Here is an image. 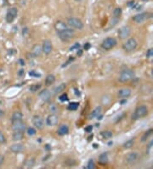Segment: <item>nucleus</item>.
<instances>
[{
  "instance_id": "1",
  "label": "nucleus",
  "mask_w": 153,
  "mask_h": 169,
  "mask_svg": "<svg viewBox=\"0 0 153 169\" xmlns=\"http://www.w3.org/2000/svg\"><path fill=\"white\" fill-rule=\"evenodd\" d=\"M135 73L132 69H125L120 73L118 77V81L121 83H127V82L131 81L132 79L134 78Z\"/></svg>"
},
{
  "instance_id": "2",
  "label": "nucleus",
  "mask_w": 153,
  "mask_h": 169,
  "mask_svg": "<svg viewBox=\"0 0 153 169\" xmlns=\"http://www.w3.org/2000/svg\"><path fill=\"white\" fill-rule=\"evenodd\" d=\"M148 115V108L146 105H140L136 108V110L133 114L132 119L134 120L144 118Z\"/></svg>"
},
{
  "instance_id": "3",
  "label": "nucleus",
  "mask_w": 153,
  "mask_h": 169,
  "mask_svg": "<svg viewBox=\"0 0 153 169\" xmlns=\"http://www.w3.org/2000/svg\"><path fill=\"white\" fill-rule=\"evenodd\" d=\"M58 33V36L60 38V40L62 41H70L72 39V38L74 37V35H75V32L74 30L72 29V28H66V29H64L62 31H60L57 32Z\"/></svg>"
},
{
  "instance_id": "4",
  "label": "nucleus",
  "mask_w": 153,
  "mask_h": 169,
  "mask_svg": "<svg viewBox=\"0 0 153 169\" xmlns=\"http://www.w3.org/2000/svg\"><path fill=\"white\" fill-rule=\"evenodd\" d=\"M117 41L115 38H106L101 43V48L105 50H110L113 49L117 45Z\"/></svg>"
},
{
  "instance_id": "5",
  "label": "nucleus",
  "mask_w": 153,
  "mask_h": 169,
  "mask_svg": "<svg viewBox=\"0 0 153 169\" xmlns=\"http://www.w3.org/2000/svg\"><path fill=\"white\" fill-rule=\"evenodd\" d=\"M138 46V42L134 38H130L122 44V49L126 52H132L134 51Z\"/></svg>"
},
{
  "instance_id": "6",
  "label": "nucleus",
  "mask_w": 153,
  "mask_h": 169,
  "mask_svg": "<svg viewBox=\"0 0 153 169\" xmlns=\"http://www.w3.org/2000/svg\"><path fill=\"white\" fill-rule=\"evenodd\" d=\"M67 25L77 30H82L84 28V23L80 19L77 17H69L67 19Z\"/></svg>"
},
{
  "instance_id": "7",
  "label": "nucleus",
  "mask_w": 153,
  "mask_h": 169,
  "mask_svg": "<svg viewBox=\"0 0 153 169\" xmlns=\"http://www.w3.org/2000/svg\"><path fill=\"white\" fill-rule=\"evenodd\" d=\"M11 129L13 131H22L24 132L26 129V123L22 120H14L11 124Z\"/></svg>"
},
{
  "instance_id": "8",
  "label": "nucleus",
  "mask_w": 153,
  "mask_h": 169,
  "mask_svg": "<svg viewBox=\"0 0 153 169\" xmlns=\"http://www.w3.org/2000/svg\"><path fill=\"white\" fill-rule=\"evenodd\" d=\"M18 15V9L16 7H12L8 9V11L6 13V16H5V20L8 23H12L15 19L16 18V16Z\"/></svg>"
},
{
  "instance_id": "9",
  "label": "nucleus",
  "mask_w": 153,
  "mask_h": 169,
  "mask_svg": "<svg viewBox=\"0 0 153 169\" xmlns=\"http://www.w3.org/2000/svg\"><path fill=\"white\" fill-rule=\"evenodd\" d=\"M130 33H131V29L128 26H123V27L118 29V37L121 39L128 38Z\"/></svg>"
},
{
  "instance_id": "10",
  "label": "nucleus",
  "mask_w": 153,
  "mask_h": 169,
  "mask_svg": "<svg viewBox=\"0 0 153 169\" xmlns=\"http://www.w3.org/2000/svg\"><path fill=\"white\" fill-rule=\"evenodd\" d=\"M149 16H150V15L147 12L140 13V14H137V15L133 16V21H134V22L138 23V24H141V23H143V22H146V20H148Z\"/></svg>"
},
{
  "instance_id": "11",
  "label": "nucleus",
  "mask_w": 153,
  "mask_h": 169,
  "mask_svg": "<svg viewBox=\"0 0 153 169\" xmlns=\"http://www.w3.org/2000/svg\"><path fill=\"white\" fill-rule=\"evenodd\" d=\"M138 158H139V153L136 151H133L127 155V156L125 158V161L128 165H133L137 161Z\"/></svg>"
},
{
  "instance_id": "12",
  "label": "nucleus",
  "mask_w": 153,
  "mask_h": 169,
  "mask_svg": "<svg viewBox=\"0 0 153 169\" xmlns=\"http://www.w3.org/2000/svg\"><path fill=\"white\" fill-rule=\"evenodd\" d=\"M32 123L37 129L42 130L44 126V120L40 115H34L32 117Z\"/></svg>"
},
{
  "instance_id": "13",
  "label": "nucleus",
  "mask_w": 153,
  "mask_h": 169,
  "mask_svg": "<svg viewBox=\"0 0 153 169\" xmlns=\"http://www.w3.org/2000/svg\"><path fill=\"white\" fill-rule=\"evenodd\" d=\"M42 49H43V53L45 55H50L52 52L53 50V44L52 42L50 39H46L44 41L43 45H42Z\"/></svg>"
},
{
  "instance_id": "14",
  "label": "nucleus",
  "mask_w": 153,
  "mask_h": 169,
  "mask_svg": "<svg viewBox=\"0 0 153 169\" xmlns=\"http://www.w3.org/2000/svg\"><path fill=\"white\" fill-rule=\"evenodd\" d=\"M58 122H59V118L54 113L49 115L46 119V123L49 126H55L58 124Z\"/></svg>"
},
{
  "instance_id": "15",
  "label": "nucleus",
  "mask_w": 153,
  "mask_h": 169,
  "mask_svg": "<svg viewBox=\"0 0 153 169\" xmlns=\"http://www.w3.org/2000/svg\"><path fill=\"white\" fill-rule=\"evenodd\" d=\"M132 91L129 88H122L117 91V96L119 98H122V99H125V98H128L131 96Z\"/></svg>"
},
{
  "instance_id": "16",
  "label": "nucleus",
  "mask_w": 153,
  "mask_h": 169,
  "mask_svg": "<svg viewBox=\"0 0 153 169\" xmlns=\"http://www.w3.org/2000/svg\"><path fill=\"white\" fill-rule=\"evenodd\" d=\"M38 97L41 100L44 102H47L50 99L51 97V92L48 89H43L42 91L38 93Z\"/></svg>"
},
{
  "instance_id": "17",
  "label": "nucleus",
  "mask_w": 153,
  "mask_h": 169,
  "mask_svg": "<svg viewBox=\"0 0 153 169\" xmlns=\"http://www.w3.org/2000/svg\"><path fill=\"white\" fill-rule=\"evenodd\" d=\"M10 151H12L13 153H22L24 150V145L22 144H20V143L19 144H14L10 146Z\"/></svg>"
},
{
  "instance_id": "18",
  "label": "nucleus",
  "mask_w": 153,
  "mask_h": 169,
  "mask_svg": "<svg viewBox=\"0 0 153 169\" xmlns=\"http://www.w3.org/2000/svg\"><path fill=\"white\" fill-rule=\"evenodd\" d=\"M31 55L35 57H38V56H40L43 53V49H42V45L41 44H35L34 46L32 47L31 49Z\"/></svg>"
},
{
  "instance_id": "19",
  "label": "nucleus",
  "mask_w": 153,
  "mask_h": 169,
  "mask_svg": "<svg viewBox=\"0 0 153 169\" xmlns=\"http://www.w3.org/2000/svg\"><path fill=\"white\" fill-rule=\"evenodd\" d=\"M66 28H68V25H66V22H62V21H58L55 23V29L56 30L57 32L62 31Z\"/></svg>"
},
{
  "instance_id": "20",
  "label": "nucleus",
  "mask_w": 153,
  "mask_h": 169,
  "mask_svg": "<svg viewBox=\"0 0 153 169\" xmlns=\"http://www.w3.org/2000/svg\"><path fill=\"white\" fill-rule=\"evenodd\" d=\"M101 112H102V108L100 106H97L96 108L91 112L89 118H90V119H95V118H97V117H99V116L100 115Z\"/></svg>"
},
{
  "instance_id": "21",
  "label": "nucleus",
  "mask_w": 153,
  "mask_h": 169,
  "mask_svg": "<svg viewBox=\"0 0 153 169\" xmlns=\"http://www.w3.org/2000/svg\"><path fill=\"white\" fill-rule=\"evenodd\" d=\"M108 161H109V157L106 152H104L99 156V163L101 165H106Z\"/></svg>"
},
{
  "instance_id": "22",
  "label": "nucleus",
  "mask_w": 153,
  "mask_h": 169,
  "mask_svg": "<svg viewBox=\"0 0 153 169\" xmlns=\"http://www.w3.org/2000/svg\"><path fill=\"white\" fill-rule=\"evenodd\" d=\"M153 135V129L151 128L149 129V130H147L145 133H144L143 135H142V137H141V142H142V143H144V142H146L149 138L151 137Z\"/></svg>"
},
{
  "instance_id": "23",
  "label": "nucleus",
  "mask_w": 153,
  "mask_h": 169,
  "mask_svg": "<svg viewBox=\"0 0 153 169\" xmlns=\"http://www.w3.org/2000/svg\"><path fill=\"white\" fill-rule=\"evenodd\" d=\"M69 132V127L68 125H61L58 129V134L60 136H65V135L68 134Z\"/></svg>"
},
{
  "instance_id": "24",
  "label": "nucleus",
  "mask_w": 153,
  "mask_h": 169,
  "mask_svg": "<svg viewBox=\"0 0 153 169\" xmlns=\"http://www.w3.org/2000/svg\"><path fill=\"white\" fill-rule=\"evenodd\" d=\"M55 75L50 74L46 77L44 83H45V85H46V86H50V85H52V84L55 83Z\"/></svg>"
},
{
  "instance_id": "25",
  "label": "nucleus",
  "mask_w": 153,
  "mask_h": 169,
  "mask_svg": "<svg viewBox=\"0 0 153 169\" xmlns=\"http://www.w3.org/2000/svg\"><path fill=\"white\" fill-rule=\"evenodd\" d=\"M12 138L14 141H21L24 138V134L22 131H14Z\"/></svg>"
},
{
  "instance_id": "26",
  "label": "nucleus",
  "mask_w": 153,
  "mask_h": 169,
  "mask_svg": "<svg viewBox=\"0 0 153 169\" xmlns=\"http://www.w3.org/2000/svg\"><path fill=\"white\" fill-rule=\"evenodd\" d=\"M22 118H23L22 113L19 112V111H16V112L13 113L12 116H11V121L17 120H22Z\"/></svg>"
},
{
  "instance_id": "27",
  "label": "nucleus",
  "mask_w": 153,
  "mask_h": 169,
  "mask_svg": "<svg viewBox=\"0 0 153 169\" xmlns=\"http://www.w3.org/2000/svg\"><path fill=\"white\" fill-rule=\"evenodd\" d=\"M66 84H64V83H63V84L55 86V88L54 89V92H55L54 94H55V95H56V94H59V93H60V92H62V91H64V89L66 88Z\"/></svg>"
},
{
  "instance_id": "28",
  "label": "nucleus",
  "mask_w": 153,
  "mask_h": 169,
  "mask_svg": "<svg viewBox=\"0 0 153 169\" xmlns=\"http://www.w3.org/2000/svg\"><path fill=\"white\" fill-rule=\"evenodd\" d=\"M134 144V138L129 139V140L126 141L124 144H123V148L124 149H130L133 147V145Z\"/></svg>"
},
{
  "instance_id": "29",
  "label": "nucleus",
  "mask_w": 153,
  "mask_h": 169,
  "mask_svg": "<svg viewBox=\"0 0 153 169\" xmlns=\"http://www.w3.org/2000/svg\"><path fill=\"white\" fill-rule=\"evenodd\" d=\"M101 136H102V138H105V139H109L112 137V132L110 131H101Z\"/></svg>"
},
{
  "instance_id": "30",
  "label": "nucleus",
  "mask_w": 153,
  "mask_h": 169,
  "mask_svg": "<svg viewBox=\"0 0 153 169\" xmlns=\"http://www.w3.org/2000/svg\"><path fill=\"white\" fill-rule=\"evenodd\" d=\"M79 107V103H76V102H73V103H69L68 107L67 109L71 111H73V110H77Z\"/></svg>"
},
{
  "instance_id": "31",
  "label": "nucleus",
  "mask_w": 153,
  "mask_h": 169,
  "mask_svg": "<svg viewBox=\"0 0 153 169\" xmlns=\"http://www.w3.org/2000/svg\"><path fill=\"white\" fill-rule=\"evenodd\" d=\"M121 15H122V9H121V8L117 7V8H116V9L113 10V16H114V17H116V18H119V17L121 16Z\"/></svg>"
},
{
  "instance_id": "32",
  "label": "nucleus",
  "mask_w": 153,
  "mask_h": 169,
  "mask_svg": "<svg viewBox=\"0 0 153 169\" xmlns=\"http://www.w3.org/2000/svg\"><path fill=\"white\" fill-rule=\"evenodd\" d=\"M87 168L88 169H94L95 168V163L93 159H90L88 161V162L87 164Z\"/></svg>"
},
{
  "instance_id": "33",
  "label": "nucleus",
  "mask_w": 153,
  "mask_h": 169,
  "mask_svg": "<svg viewBox=\"0 0 153 169\" xmlns=\"http://www.w3.org/2000/svg\"><path fill=\"white\" fill-rule=\"evenodd\" d=\"M26 131H27V134L29 136H34L37 133V131H36V129L34 127H28Z\"/></svg>"
},
{
  "instance_id": "34",
  "label": "nucleus",
  "mask_w": 153,
  "mask_h": 169,
  "mask_svg": "<svg viewBox=\"0 0 153 169\" xmlns=\"http://www.w3.org/2000/svg\"><path fill=\"white\" fill-rule=\"evenodd\" d=\"M59 99L61 101V102H66V101L69 100L68 96H67V94L66 93L61 94V95L59 97Z\"/></svg>"
},
{
  "instance_id": "35",
  "label": "nucleus",
  "mask_w": 153,
  "mask_h": 169,
  "mask_svg": "<svg viewBox=\"0 0 153 169\" xmlns=\"http://www.w3.org/2000/svg\"><path fill=\"white\" fill-rule=\"evenodd\" d=\"M41 87V84H33V85H31V87H30V91H37Z\"/></svg>"
},
{
  "instance_id": "36",
  "label": "nucleus",
  "mask_w": 153,
  "mask_h": 169,
  "mask_svg": "<svg viewBox=\"0 0 153 169\" xmlns=\"http://www.w3.org/2000/svg\"><path fill=\"white\" fill-rule=\"evenodd\" d=\"M6 142V138L4 137V135L2 131H0V144H4Z\"/></svg>"
},
{
  "instance_id": "37",
  "label": "nucleus",
  "mask_w": 153,
  "mask_h": 169,
  "mask_svg": "<svg viewBox=\"0 0 153 169\" xmlns=\"http://www.w3.org/2000/svg\"><path fill=\"white\" fill-rule=\"evenodd\" d=\"M50 111H51V112L55 114V111L57 110L56 105H55V104H51V105L50 106Z\"/></svg>"
},
{
  "instance_id": "38",
  "label": "nucleus",
  "mask_w": 153,
  "mask_h": 169,
  "mask_svg": "<svg viewBox=\"0 0 153 169\" xmlns=\"http://www.w3.org/2000/svg\"><path fill=\"white\" fill-rule=\"evenodd\" d=\"M147 57H151V56H153V48H151L149 50H147L146 53Z\"/></svg>"
},
{
  "instance_id": "39",
  "label": "nucleus",
  "mask_w": 153,
  "mask_h": 169,
  "mask_svg": "<svg viewBox=\"0 0 153 169\" xmlns=\"http://www.w3.org/2000/svg\"><path fill=\"white\" fill-rule=\"evenodd\" d=\"M29 33V30L27 28H23V31H22V33H23V36L25 37V36H26V35L28 34Z\"/></svg>"
},
{
  "instance_id": "40",
  "label": "nucleus",
  "mask_w": 153,
  "mask_h": 169,
  "mask_svg": "<svg viewBox=\"0 0 153 169\" xmlns=\"http://www.w3.org/2000/svg\"><path fill=\"white\" fill-rule=\"evenodd\" d=\"M78 48H80V44H78V43H77V44H75V46H72V48H71V50H76V49H78Z\"/></svg>"
},
{
  "instance_id": "41",
  "label": "nucleus",
  "mask_w": 153,
  "mask_h": 169,
  "mask_svg": "<svg viewBox=\"0 0 153 169\" xmlns=\"http://www.w3.org/2000/svg\"><path fill=\"white\" fill-rule=\"evenodd\" d=\"M3 161H4V157L3 156H0V166L3 165Z\"/></svg>"
},
{
  "instance_id": "42",
  "label": "nucleus",
  "mask_w": 153,
  "mask_h": 169,
  "mask_svg": "<svg viewBox=\"0 0 153 169\" xmlns=\"http://www.w3.org/2000/svg\"><path fill=\"white\" fill-rule=\"evenodd\" d=\"M89 47H90V44H88H88H85V46H84L85 50H88V49H89Z\"/></svg>"
},
{
  "instance_id": "43",
  "label": "nucleus",
  "mask_w": 153,
  "mask_h": 169,
  "mask_svg": "<svg viewBox=\"0 0 153 169\" xmlns=\"http://www.w3.org/2000/svg\"><path fill=\"white\" fill-rule=\"evenodd\" d=\"M88 128H86L85 129V130H86V131H90L91 130H92V126H88Z\"/></svg>"
},
{
  "instance_id": "44",
  "label": "nucleus",
  "mask_w": 153,
  "mask_h": 169,
  "mask_svg": "<svg viewBox=\"0 0 153 169\" xmlns=\"http://www.w3.org/2000/svg\"><path fill=\"white\" fill-rule=\"evenodd\" d=\"M3 115H4V112H3V111L2 110H0V117L3 116Z\"/></svg>"
},
{
  "instance_id": "45",
  "label": "nucleus",
  "mask_w": 153,
  "mask_h": 169,
  "mask_svg": "<svg viewBox=\"0 0 153 169\" xmlns=\"http://www.w3.org/2000/svg\"><path fill=\"white\" fill-rule=\"evenodd\" d=\"M151 77H152V79H153V69H152V71H151Z\"/></svg>"
},
{
  "instance_id": "46",
  "label": "nucleus",
  "mask_w": 153,
  "mask_h": 169,
  "mask_svg": "<svg viewBox=\"0 0 153 169\" xmlns=\"http://www.w3.org/2000/svg\"><path fill=\"white\" fill-rule=\"evenodd\" d=\"M75 1H82V0H75Z\"/></svg>"
},
{
  "instance_id": "47",
  "label": "nucleus",
  "mask_w": 153,
  "mask_h": 169,
  "mask_svg": "<svg viewBox=\"0 0 153 169\" xmlns=\"http://www.w3.org/2000/svg\"><path fill=\"white\" fill-rule=\"evenodd\" d=\"M151 167H152V168H153V164H152V165H151Z\"/></svg>"
},
{
  "instance_id": "48",
  "label": "nucleus",
  "mask_w": 153,
  "mask_h": 169,
  "mask_svg": "<svg viewBox=\"0 0 153 169\" xmlns=\"http://www.w3.org/2000/svg\"><path fill=\"white\" fill-rule=\"evenodd\" d=\"M145 1H146V0H145Z\"/></svg>"
}]
</instances>
